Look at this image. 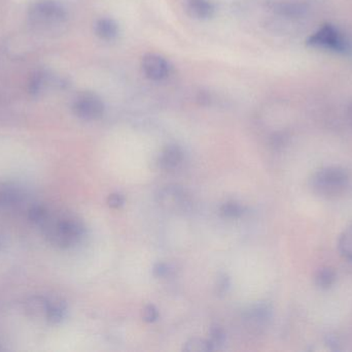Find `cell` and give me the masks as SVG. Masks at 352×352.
I'll return each instance as SVG.
<instances>
[{"label": "cell", "mask_w": 352, "mask_h": 352, "mask_svg": "<svg viewBox=\"0 0 352 352\" xmlns=\"http://www.w3.org/2000/svg\"><path fill=\"white\" fill-rule=\"evenodd\" d=\"M158 203L169 212L184 214L192 208V198L184 188L177 185H169L159 191Z\"/></svg>", "instance_id": "4"}, {"label": "cell", "mask_w": 352, "mask_h": 352, "mask_svg": "<svg viewBox=\"0 0 352 352\" xmlns=\"http://www.w3.org/2000/svg\"><path fill=\"white\" fill-rule=\"evenodd\" d=\"M184 153L176 145H171L164 149L159 158V165L165 171H173L182 163Z\"/></svg>", "instance_id": "11"}, {"label": "cell", "mask_w": 352, "mask_h": 352, "mask_svg": "<svg viewBox=\"0 0 352 352\" xmlns=\"http://www.w3.org/2000/svg\"><path fill=\"white\" fill-rule=\"evenodd\" d=\"M49 215V210L45 206H41V205H35L28 210L29 220L34 225H39V227L47 220Z\"/></svg>", "instance_id": "17"}, {"label": "cell", "mask_w": 352, "mask_h": 352, "mask_svg": "<svg viewBox=\"0 0 352 352\" xmlns=\"http://www.w3.org/2000/svg\"><path fill=\"white\" fill-rule=\"evenodd\" d=\"M337 275L334 269L324 267V268L320 269L316 274V284L322 289H328L334 284L336 281Z\"/></svg>", "instance_id": "15"}, {"label": "cell", "mask_w": 352, "mask_h": 352, "mask_svg": "<svg viewBox=\"0 0 352 352\" xmlns=\"http://www.w3.org/2000/svg\"><path fill=\"white\" fill-rule=\"evenodd\" d=\"M124 203H125V198L122 194H113L109 196L107 198V204H109V207L113 209H119L123 206Z\"/></svg>", "instance_id": "24"}, {"label": "cell", "mask_w": 352, "mask_h": 352, "mask_svg": "<svg viewBox=\"0 0 352 352\" xmlns=\"http://www.w3.org/2000/svg\"><path fill=\"white\" fill-rule=\"evenodd\" d=\"M59 84L61 83L57 80L56 76H51L43 70H39L31 76L30 82H29V92L32 95H38L50 86Z\"/></svg>", "instance_id": "10"}, {"label": "cell", "mask_w": 352, "mask_h": 352, "mask_svg": "<svg viewBox=\"0 0 352 352\" xmlns=\"http://www.w3.org/2000/svg\"><path fill=\"white\" fill-rule=\"evenodd\" d=\"M287 142V136H285V134H281V132L273 134V136H271L270 144L274 149L283 148V147L285 146Z\"/></svg>", "instance_id": "23"}, {"label": "cell", "mask_w": 352, "mask_h": 352, "mask_svg": "<svg viewBox=\"0 0 352 352\" xmlns=\"http://www.w3.org/2000/svg\"><path fill=\"white\" fill-rule=\"evenodd\" d=\"M349 184L346 169L337 165L322 167L310 180L312 190L324 198H335L345 191Z\"/></svg>", "instance_id": "2"}, {"label": "cell", "mask_w": 352, "mask_h": 352, "mask_svg": "<svg viewBox=\"0 0 352 352\" xmlns=\"http://www.w3.org/2000/svg\"><path fill=\"white\" fill-rule=\"evenodd\" d=\"M339 250L344 258L352 262V225L340 236Z\"/></svg>", "instance_id": "16"}, {"label": "cell", "mask_w": 352, "mask_h": 352, "mask_svg": "<svg viewBox=\"0 0 352 352\" xmlns=\"http://www.w3.org/2000/svg\"><path fill=\"white\" fill-rule=\"evenodd\" d=\"M243 213V207L237 203L228 202L221 207V214L226 218H239Z\"/></svg>", "instance_id": "18"}, {"label": "cell", "mask_w": 352, "mask_h": 352, "mask_svg": "<svg viewBox=\"0 0 352 352\" xmlns=\"http://www.w3.org/2000/svg\"><path fill=\"white\" fill-rule=\"evenodd\" d=\"M23 200V194L18 188L12 186L0 187V212L14 209Z\"/></svg>", "instance_id": "12"}, {"label": "cell", "mask_w": 352, "mask_h": 352, "mask_svg": "<svg viewBox=\"0 0 352 352\" xmlns=\"http://www.w3.org/2000/svg\"><path fill=\"white\" fill-rule=\"evenodd\" d=\"M184 351L188 352H205L213 351L210 341L203 339H190L184 346Z\"/></svg>", "instance_id": "19"}, {"label": "cell", "mask_w": 352, "mask_h": 352, "mask_svg": "<svg viewBox=\"0 0 352 352\" xmlns=\"http://www.w3.org/2000/svg\"><path fill=\"white\" fill-rule=\"evenodd\" d=\"M210 343L212 345L213 349H217L225 343L226 341V333L225 330L221 328L219 324H213L211 326L210 331Z\"/></svg>", "instance_id": "20"}, {"label": "cell", "mask_w": 352, "mask_h": 352, "mask_svg": "<svg viewBox=\"0 0 352 352\" xmlns=\"http://www.w3.org/2000/svg\"><path fill=\"white\" fill-rule=\"evenodd\" d=\"M230 287V279L226 274H221L217 278V293L219 296L225 295L228 293Z\"/></svg>", "instance_id": "22"}, {"label": "cell", "mask_w": 352, "mask_h": 352, "mask_svg": "<svg viewBox=\"0 0 352 352\" xmlns=\"http://www.w3.org/2000/svg\"><path fill=\"white\" fill-rule=\"evenodd\" d=\"M97 37L103 41H113L119 34V26L111 18H101L96 21L94 26Z\"/></svg>", "instance_id": "14"}, {"label": "cell", "mask_w": 352, "mask_h": 352, "mask_svg": "<svg viewBox=\"0 0 352 352\" xmlns=\"http://www.w3.org/2000/svg\"><path fill=\"white\" fill-rule=\"evenodd\" d=\"M142 318L144 322H155L159 318V311L154 305L146 306L142 312Z\"/></svg>", "instance_id": "21"}, {"label": "cell", "mask_w": 352, "mask_h": 352, "mask_svg": "<svg viewBox=\"0 0 352 352\" xmlns=\"http://www.w3.org/2000/svg\"><path fill=\"white\" fill-rule=\"evenodd\" d=\"M142 66L146 78L157 82L166 79L170 72L168 61L158 54H146L142 59Z\"/></svg>", "instance_id": "7"}, {"label": "cell", "mask_w": 352, "mask_h": 352, "mask_svg": "<svg viewBox=\"0 0 352 352\" xmlns=\"http://www.w3.org/2000/svg\"><path fill=\"white\" fill-rule=\"evenodd\" d=\"M272 318V309L267 304H258L246 313V322L254 331L264 329Z\"/></svg>", "instance_id": "8"}, {"label": "cell", "mask_w": 352, "mask_h": 352, "mask_svg": "<svg viewBox=\"0 0 352 352\" xmlns=\"http://www.w3.org/2000/svg\"><path fill=\"white\" fill-rule=\"evenodd\" d=\"M29 14L35 26H57L67 19L65 8L55 0H36L31 6Z\"/></svg>", "instance_id": "3"}, {"label": "cell", "mask_w": 352, "mask_h": 352, "mask_svg": "<svg viewBox=\"0 0 352 352\" xmlns=\"http://www.w3.org/2000/svg\"><path fill=\"white\" fill-rule=\"evenodd\" d=\"M308 43L316 47L324 48L337 52H345L349 45L346 39L332 25H324L310 37Z\"/></svg>", "instance_id": "6"}, {"label": "cell", "mask_w": 352, "mask_h": 352, "mask_svg": "<svg viewBox=\"0 0 352 352\" xmlns=\"http://www.w3.org/2000/svg\"><path fill=\"white\" fill-rule=\"evenodd\" d=\"M186 8L190 16L201 20L211 18L214 14V6L211 0H188Z\"/></svg>", "instance_id": "13"}, {"label": "cell", "mask_w": 352, "mask_h": 352, "mask_svg": "<svg viewBox=\"0 0 352 352\" xmlns=\"http://www.w3.org/2000/svg\"><path fill=\"white\" fill-rule=\"evenodd\" d=\"M169 272H170L169 266H167L166 264H162V262L155 265L154 269H153V273L158 278H164V277L168 276Z\"/></svg>", "instance_id": "25"}, {"label": "cell", "mask_w": 352, "mask_h": 352, "mask_svg": "<svg viewBox=\"0 0 352 352\" xmlns=\"http://www.w3.org/2000/svg\"><path fill=\"white\" fill-rule=\"evenodd\" d=\"M41 227L47 241L61 249L74 247L80 243L86 233L84 223L70 215L56 217L50 213Z\"/></svg>", "instance_id": "1"}, {"label": "cell", "mask_w": 352, "mask_h": 352, "mask_svg": "<svg viewBox=\"0 0 352 352\" xmlns=\"http://www.w3.org/2000/svg\"><path fill=\"white\" fill-rule=\"evenodd\" d=\"M72 111L80 119L94 121L102 117L104 113V103L95 93L82 92L74 99Z\"/></svg>", "instance_id": "5"}, {"label": "cell", "mask_w": 352, "mask_h": 352, "mask_svg": "<svg viewBox=\"0 0 352 352\" xmlns=\"http://www.w3.org/2000/svg\"><path fill=\"white\" fill-rule=\"evenodd\" d=\"M66 303L60 298L45 299V318L51 324H59L65 318Z\"/></svg>", "instance_id": "9"}, {"label": "cell", "mask_w": 352, "mask_h": 352, "mask_svg": "<svg viewBox=\"0 0 352 352\" xmlns=\"http://www.w3.org/2000/svg\"><path fill=\"white\" fill-rule=\"evenodd\" d=\"M347 116H349V122H351L352 125V103L351 105L349 107V111H347Z\"/></svg>", "instance_id": "26"}]
</instances>
